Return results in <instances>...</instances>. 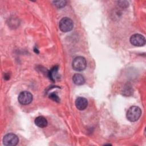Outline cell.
I'll use <instances>...</instances> for the list:
<instances>
[{
    "instance_id": "1",
    "label": "cell",
    "mask_w": 146,
    "mask_h": 146,
    "mask_svg": "<svg viewBox=\"0 0 146 146\" xmlns=\"http://www.w3.org/2000/svg\"><path fill=\"white\" fill-rule=\"evenodd\" d=\"M141 115V110L137 106H132L127 111V119L131 121H137L140 117Z\"/></svg>"
},
{
    "instance_id": "2",
    "label": "cell",
    "mask_w": 146,
    "mask_h": 146,
    "mask_svg": "<svg viewBox=\"0 0 146 146\" xmlns=\"http://www.w3.org/2000/svg\"><path fill=\"white\" fill-rule=\"evenodd\" d=\"M72 66L74 70L82 71L86 68V60L83 56H77L73 60L72 62Z\"/></svg>"
},
{
    "instance_id": "3",
    "label": "cell",
    "mask_w": 146,
    "mask_h": 146,
    "mask_svg": "<svg viewBox=\"0 0 146 146\" xmlns=\"http://www.w3.org/2000/svg\"><path fill=\"white\" fill-rule=\"evenodd\" d=\"M59 27L62 31L67 33L73 29L74 23L70 18L68 17H64L60 19L59 23Z\"/></svg>"
},
{
    "instance_id": "4",
    "label": "cell",
    "mask_w": 146,
    "mask_h": 146,
    "mask_svg": "<svg viewBox=\"0 0 146 146\" xmlns=\"http://www.w3.org/2000/svg\"><path fill=\"white\" fill-rule=\"evenodd\" d=\"M19 141L18 136L13 133L6 134L3 139V144L7 146H14L16 145Z\"/></svg>"
},
{
    "instance_id": "5",
    "label": "cell",
    "mask_w": 146,
    "mask_h": 146,
    "mask_svg": "<svg viewBox=\"0 0 146 146\" xmlns=\"http://www.w3.org/2000/svg\"><path fill=\"white\" fill-rule=\"evenodd\" d=\"M18 100L20 104L22 105H27L32 102L33 95L30 92L24 91L19 94Z\"/></svg>"
},
{
    "instance_id": "6",
    "label": "cell",
    "mask_w": 146,
    "mask_h": 146,
    "mask_svg": "<svg viewBox=\"0 0 146 146\" xmlns=\"http://www.w3.org/2000/svg\"><path fill=\"white\" fill-rule=\"evenodd\" d=\"M131 43L135 46H143L145 44V37L139 34H135L130 38Z\"/></svg>"
},
{
    "instance_id": "7",
    "label": "cell",
    "mask_w": 146,
    "mask_h": 146,
    "mask_svg": "<svg viewBox=\"0 0 146 146\" xmlns=\"http://www.w3.org/2000/svg\"><path fill=\"white\" fill-rule=\"evenodd\" d=\"M88 105L87 100L83 97H78L75 100L76 107L79 110H84Z\"/></svg>"
},
{
    "instance_id": "8",
    "label": "cell",
    "mask_w": 146,
    "mask_h": 146,
    "mask_svg": "<svg viewBox=\"0 0 146 146\" xmlns=\"http://www.w3.org/2000/svg\"><path fill=\"white\" fill-rule=\"evenodd\" d=\"M72 81L76 85H82L85 83L84 76L80 74H75L72 76Z\"/></svg>"
},
{
    "instance_id": "9",
    "label": "cell",
    "mask_w": 146,
    "mask_h": 146,
    "mask_svg": "<svg viewBox=\"0 0 146 146\" xmlns=\"http://www.w3.org/2000/svg\"><path fill=\"white\" fill-rule=\"evenodd\" d=\"M47 120L46 119L42 116L37 117L35 119V124L40 128H44L47 125Z\"/></svg>"
},
{
    "instance_id": "10",
    "label": "cell",
    "mask_w": 146,
    "mask_h": 146,
    "mask_svg": "<svg viewBox=\"0 0 146 146\" xmlns=\"http://www.w3.org/2000/svg\"><path fill=\"white\" fill-rule=\"evenodd\" d=\"M54 5L56 6L58 8H62L66 4V1H56L53 2Z\"/></svg>"
},
{
    "instance_id": "11",
    "label": "cell",
    "mask_w": 146,
    "mask_h": 146,
    "mask_svg": "<svg viewBox=\"0 0 146 146\" xmlns=\"http://www.w3.org/2000/svg\"><path fill=\"white\" fill-rule=\"evenodd\" d=\"M50 98H51V99H52L54 101H55L56 102H59L60 99L59 98H58V96L56 95V94L55 93H51L50 95Z\"/></svg>"
}]
</instances>
